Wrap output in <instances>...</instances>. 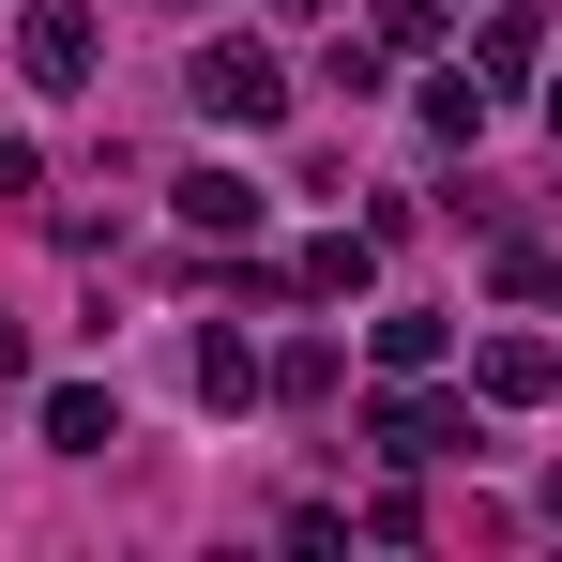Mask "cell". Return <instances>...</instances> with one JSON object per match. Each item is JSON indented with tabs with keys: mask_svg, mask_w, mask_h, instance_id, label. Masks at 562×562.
<instances>
[{
	"mask_svg": "<svg viewBox=\"0 0 562 562\" xmlns=\"http://www.w3.org/2000/svg\"><path fill=\"white\" fill-rule=\"evenodd\" d=\"M548 517H562V486H548Z\"/></svg>",
	"mask_w": 562,
	"mask_h": 562,
	"instance_id": "7c38bea8",
	"label": "cell"
},
{
	"mask_svg": "<svg viewBox=\"0 0 562 562\" xmlns=\"http://www.w3.org/2000/svg\"><path fill=\"white\" fill-rule=\"evenodd\" d=\"M380 457H411V471L471 457V411H457V395H380Z\"/></svg>",
	"mask_w": 562,
	"mask_h": 562,
	"instance_id": "3957f363",
	"label": "cell"
},
{
	"mask_svg": "<svg viewBox=\"0 0 562 562\" xmlns=\"http://www.w3.org/2000/svg\"><path fill=\"white\" fill-rule=\"evenodd\" d=\"M15 380H31V335H15V319H0V395H15Z\"/></svg>",
	"mask_w": 562,
	"mask_h": 562,
	"instance_id": "30bf717a",
	"label": "cell"
},
{
	"mask_svg": "<svg viewBox=\"0 0 562 562\" xmlns=\"http://www.w3.org/2000/svg\"><path fill=\"white\" fill-rule=\"evenodd\" d=\"M168 198H183V228H198V244H244V228H259V183H244V168H183Z\"/></svg>",
	"mask_w": 562,
	"mask_h": 562,
	"instance_id": "277c9868",
	"label": "cell"
},
{
	"mask_svg": "<svg viewBox=\"0 0 562 562\" xmlns=\"http://www.w3.org/2000/svg\"><path fill=\"white\" fill-rule=\"evenodd\" d=\"M46 441H61V457H106V441H122V395L61 380V395H46Z\"/></svg>",
	"mask_w": 562,
	"mask_h": 562,
	"instance_id": "8992f818",
	"label": "cell"
},
{
	"mask_svg": "<svg viewBox=\"0 0 562 562\" xmlns=\"http://www.w3.org/2000/svg\"><path fill=\"white\" fill-rule=\"evenodd\" d=\"M471 380H486L502 411H548V395H562V366L532 350V335H486V350H471Z\"/></svg>",
	"mask_w": 562,
	"mask_h": 562,
	"instance_id": "5b68a950",
	"label": "cell"
},
{
	"mask_svg": "<svg viewBox=\"0 0 562 562\" xmlns=\"http://www.w3.org/2000/svg\"><path fill=\"white\" fill-rule=\"evenodd\" d=\"M15 61H31V92H92V61H106L92 0H31L15 15Z\"/></svg>",
	"mask_w": 562,
	"mask_h": 562,
	"instance_id": "7a4b0ae2",
	"label": "cell"
},
{
	"mask_svg": "<svg viewBox=\"0 0 562 562\" xmlns=\"http://www.w3.org/2000/svg\"><path fill=\"white\" fill-rule=\"evenodd\" d=\"M274 15H335V0H274Z\"/></svg>",
	"mask_w": 562,
	"mask_h": 562,
	"instance_id": "8fae6325",
	"label": "cell"
},
{
	"mask_svg": "<svg viewBox=\"0 0 562 562\" xmlns=\"http://www.w3.org/2000/svg\"><path fill=\"white\" fill-rule=\"evenodd\" d=\"M259 380H274V366H259V350H244V335H198V395H213V411H244V395H259Z\"/></svg>",
	"mask_w": 562,
	"mask_h": 562,
	"instance_id": "52a82bcc",
	"label": "cell"
},
{
	"mask_svg": "<svg viewBox=\"0 0 562 562\" xmlns=\"http://www.w3.org/2000/svg\"><path fill=\"white\" fill-rule=\"evenodd\" d=\"M183 92H198V122H228V137H259V122H289V61L228 31V46H198V61H183Z\"/></svg>",
	"mask_w": 562,
	"mask_h": 562,
	"instance_id": "6da1fadb",
	"label": "cell"
},
{
	"mask_svg": "<svg viewBox=\"0 0 562 562\" xmlns=\"http://www.w3.org/2000/svg\"><path fill=\"white\" fill-rule=\"evenodd\" d=\"M366 274H380V244H366V228H350V244H304V289H319V304H350Z\"/></svg>",
	"mask_w": 562,
	"mask_h": 562,
	"instance_id": "ba28073f",
	"label": "cell"
},
{
	"mask_svg": "<svg viewBox=\"0 0 562 562\" xmlns=\"http://www.w3.org/2000/svg\"><path fill=\"white\" fill-rule=\"evenodd\" d=\"M380 366L426 380V366H441V319H426V304H395V319H380Z\"/></svg>",
	"mask_w": 562,
	"mask_h": 562,
	"instance_id": "9c48e42d",
	"label": "cell"
}]
</instances>
